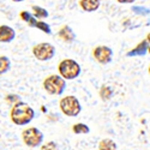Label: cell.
<instances>
[{"instance_id": "obj_11", "label": "cell", "mask_w": 150, "mask_h": 150, "mask_svg": "<svg viewBox=\"0 0 150 150\" xmlns=\"http://www.w3.org/2000/svg\"><path fill=\"white\" fill-rule=\"evenodd\" d=\"M100 0H79V6L85 12H94L100 7Z\"/></svg>"}, {"instance_id": "obj_12", "label": "cell", "mask_w": 150, "mask_h": 150, "mask_svg": "<svg viewBox=\"0 0 150 150\" xmlns=\"http://www.w3.org/2000/svg\"><path fill=\"white\" fill-rule=\"evenodd\" d=\"M19 17L24 22H27L31 28H36V24H37V22H39V21H36V17L33 16L31 13H29L28 11H22L21 13H19Z\"/></svg>"}, {"instance_id": "obj_9", "label": "cell", "mask_w": 150, "mask_h": 150, "mask_svg": "<svg viewBox=\"0 0 150 150\" xmlns=\"http://www.w3.org/2000/svg\"><path fill=\"white\" fill-rule=\"evenodd\" d=\"M148 49H149V41L145 39L143 40L141 43L137 45L132 51H130L126 55L127 57H143L145 55V53L148 52Z\"/></svg>"}, {"instance_id": "obj_6", "label": "cell", "mask_w": 150, "mask_h": 150, "mask_svg": "<svg viewBox=\"0 0 150 150\" xmlns=\"http://www.w3.org/2000/svg\"><path fill=\"white\" fill-rule=\"evenodd\" d=\"M34 57L40 61H47L54 58L55 55V47L48 42H42L34 46L33 48Z\"/></svg>"}, {"instance_id": "obj_2", "label": "cell", "mask_w": 150, "mask_h": 150, "mask_svg": "<svg viewBox=\"0 0 150 150\" xmlns=\"http://www.w3.org/2000/svg\"><path fill=\"white\" fill-rule=\"evenodd\" d=\"M58 71L60 76H62L65 79L71 81V79L77 78L81 74V66L73 59H64L59 62Z\"/></svg>"}, {"instance_id": "obj_5", "label": "cell", "mask_w": 150, "mask_h": 150, "mask_svg": "<svg viewBox=\"0 0 150 150\" xmlns=\"http://www.w3.org/2000/svg\"><path fill=\"white\" fill-rule=\"evenodd\" d=\"M22 139L28 148H37L43 142V133L36 127H28L23 130Z\"/></svg>"}, {"instance_id": "obj_16", "label": "cell", "mask_w": 150, "mask_h": 150, "mask_svg": "<svg viewBox=\"0 0 150 150\" xmlns=\"http://www.w3.org/2000/svg\"><path fill=\"white\" fill-rule=\"evenodd\" d=\"M98 149H101V150H114L117 149V144L112 141V139H103L98 144Z\"/></svg>"}, {"instance_id": "obj_14", "label": "cell", "mask_w": 150, "mask_h": 150, "mask_svg": "<svg viewBox=\"0 0 150 150\" xmlns=\"http://www.w3.org/2000/svg\"><path fill=\"white\" fill-rule=\"evenodd\" d=\"M11 67V61L6 55H0V74L6 73Z\"/></svg>"}, {"instance_id": "obj_15", "label": "cell", "mask_w": 150, "mask_h": 150, "mask_svg": "<svg viewBox=\"0 0 150 150\" xmlns=\"http://www.w3.org/2000/svg\"><path fill=\"white\" fill-rule=\"evenodd\" d=\"M33 11H34V16L37 18V19H45L48 17V12L46 8L41 7V6H36V5H33Z\"/></svg>"}, {"instance_id": "obj_10", "label": "cell", "mask_w": 150, "mask_h": 150, "mask_svg": "<svg viewBox=\"0 0 150 150\" xmlns=\"http://www.w3.org/2000/svg\"><path fill=\"white\" fill-rule=\"evenodd\" d=\"M58 36L60 37V39L62 41H65L67 43H71L74 41V39H76V34L73 33V30L69 27V25H64L58 33Z\"/></svg>"}, {"instance_id": "obj_4", "label": "cell", "mask_w": 150, "mask_h": 150, "mask_svg": "<svg viewBox=\"0 0 150 150\" xmlns=\"http://www.w3.org/2000/svg\"><path fill=\"white\" fill-rule=\"evenodd\" d=\"M59 107L66 117H77L82 110V106L78 98L72 95L62 97L59 102Z\"/></svg>"}, {"instance_id": "obj_20", "label": "cell", "mask_w": 150, "mask_h": 150, "mask_svg": "<svg viewBox=\"0 0 150 150\" xmlns=\"http://www.w3.org/2000/svg\"><path fill=\"white\" fill-rule=\"evenodd\" d=\"M117 1L120 4H132L134 0H117Z\"/></svg>"}, {"instance_id": "obj_19", "label": "cell", "mask_w": 150, "mask_h": 150, "mask_svg": "<svg viewBox=\"0 0 150 150\" xmlns=\"http://www.w3.org/2000/svg\"><path fill=\"white\" fill-rule=\"evenodd\" d=\"M42 149H57V145H55V143L51 142L47 144V146H42Z\"/></svg>"}, {"instance_id": "obj_13", "label": "cell", "mask_w": 150, "mask_h": 150, "mask_svg": "<svg viewBox=\"0 0 150 150\" xmlns=\"http://www.w3.org/2000/svg\"><path fill=\"white\" fill-rule=\"evenodd\" d=\"M72 131L76 134H86V133L90 132V129H89L88 125L78 122V124H74L72 126Z\"/></svg>"}, {"instance_id": "obj_21", "label": "cell", "mask_w": 150, "mask_h": 150, "mask_svg": "<svg viewBox=\"0 0 150 150\" xmlns=\"http://www.w3.org/2000/svg\"><path fill=\"white\" fill-rule=\"evenodd\" d=\"M146 40L149 41V45H150V33L148 34V36H146Z\"/></svg>"}, {"instance_id": "obj_8", "label": "cell", "mask_w": 150, "mask_h": 150, "mask_svg": "<svg viewBox=\"0 0 150 150\" xmlns=\"http://www.w3.org/2000/svg\"><path fill=\"white\" fill-rule=\"evenodd\" d=\"M16 31L13 28L8 25H0V42L1 43H10L15 40Z\"/></svg>"}, {"instance_id": "obj_3", "label": "cell", "mask_w": 150, "mask_h": 150, "mask_svg": "<svg viewBox=\"0 0 150 150\" xmlns=\"http://www.w3.org/2000/svg\"><path fill=\"white\" fill-rule=\"evenodd\" d=\"M45 90L51 95H61L66 88V79L62 76L51 74L43 81Z\"/></svg>"}, {"instance_id": "obj_17", "label": "cell", "mask_w": 150, "mask_h": 150, "mask_svg": "<svg viewBox=\"0 0 150 150\" xmlns=\"http://www.w3.org/2000/svg\"><path fill=\"white\" fill-rule=\"evenodd\" d=\"M36 28L39 29V30H41V31H43L45 34H48V35H51V34H52L51 27H49L48 24H47L46 22H43V21H39V22H37Z\"/></svg>"}, {"instance_id": "obj_23", "label": "cell", "mask_w": 150, "mask_h": 150, "mask_svg": "<svg viewBox=\"0 0 150 150\" xmlns=\"http://www.w3.org/2000/svg\"><path fill=\"white\" fill-rule=\"evenodd\" d=\"M148 52H149V53H150V45H149V49H148Z\"/></svg>"}, {"instance_id": "obj_18", "label": "cell", "mask_w": 150, "mask_h": 150, "mask_svg": "<svg viewBox=\"0 0 150 150\" xmlns=\"http://www.w3.org/2000/svg\"><path fill=\"white\" fill-rule=\"evenodd\" d=\"M6 101L11 105V106H15L16 103L21 102V97L17 95H7L6 96Z\"/></svg>"}, {"instance_id": "obj_7", "label": "cell", "mask_w": 150, "mask_h": 150, "mask_svg": "<svg viewBox=\"0 0 150 150\" xmlns=\"http://www.w3.org/2000/svg\"><path fill=\"white\" fill-rule=\"evenodd\" d=\"M93 57L95 58V60L97 62H100V64H102V65H106L112 61L113 51L107 46H97L93 51Z\"/></svg>"}, {"instance_id": "obj_1", "label": "cell", "mask_w": 150, "mask_h": 150, "mask_svg": "<svg viewBox=\"0 0 150 150\" xmlns=\"http://www.w3.org/2000/svg\"><path fill=\"white\" fill-rule=\"evenodd\" d=\"M10 117L13 124L23 126V125H28L35 118V110L29 105L21 101L12 106Z\"/></svg>"}, {"instance_id": "obj_22", "label": "cell", "mask_w": 150, "mask_h": 150, "mask_svg": "<svg viewBox=\"0 0 150 150\" xmlns=\"http://www.w3.org/2000/svg\"><path fill=\"white\" fill-rule=\"evenodd\" d=\"M11 1H15V3H21V1H24V0H11Z\"/></svg>"}, {"instance_id": "obj_24", "label": "cell", "mask_w": 150, "mask_h": 150, "mask_svg": "<svg viewBox=\"0 0 150 150\" xmlns=\"http://www.w3.org/2000/svg\"><path fill=\"white\" fill-rule=\"evenodd\" d=\"M149 74H150V66H149Z\"/></svg>"}]
</instances>
